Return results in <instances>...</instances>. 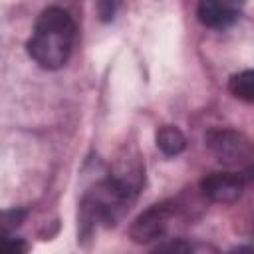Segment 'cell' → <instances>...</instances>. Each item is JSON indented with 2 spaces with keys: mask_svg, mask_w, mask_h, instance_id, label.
I'll return each mask as SVG.
<instances>
[{
  "mask_svg": "<svg viewBox=\"0 0 254 254\" xmlns=\"http://www.w3.org/2000/svg\"><path fill=\"white\" fill-rule=\"evenodd\" d=\"M139 177H107L95 183L79 202V230L87 238L97 226H113L129 210L139 190Z\"/></svg>",
  "mask_w": 254,
  "mask_h": 254,
  "instance_id": "obj_1",
  "label": "cell"
},
{
  "mask_svg": "<svg viewBox=\"0 0 254 254\" xmlns=\"http://www.w3.org/2000/svg\"><path fill=\"white\" fill-rule=\"evenodd\" d=\"M75 42V22L60 6H48L40 12L34 32L28 40L30 58L44 69H60L67 64Z\"/></svg>",
  "mask_w": 254,
  "mask_h": 254,
  "instance_id": "obj_2",
  "label": "cell"
},
{
  "mask_svg": "<svg viewBox=\"0 0 254 254\" xmlns=\"http://www.w3.org/2000/svg\"><path fill=\"white\" fill-rule=\"evenodd\" d=\"M206 145L216 155V159L228 167H240L250 161L252 147L250 141L232 129H212L206 135Z\"/></svg>",
  "mask_w": 254,
  "mask_h": 254,
  "instance_id": "obj_3",
  "label": "cell"
},
{
  "mask_svg": "<svg viewBox=\"0 0 254 254\" xmlns=\"http://www.w3.org/2000/svg\"><path fill=\"white\" fill-rule=\"evenodd\" d=\"M173 214H175V206L171 202L153 204V206H149L147 210H143L133 220V224L129 228V236L135 242H139V244L157 240V238H161L167 232Z\"/></svg>",
  "mask_w": 254,
  "mask_h": 254,
  "instance_id": "obj_4",
  "label": "cell"
},
{
  "mask_svg": "<svg viewBox=\"0 0 254 254\" xmlns=\"http://www.w3.org/2000/svg\"><path fill=\"white\" fill-rule=\"evenodd\" d=\"M200 189L212 202L230 204L242 196L244 179L238 173H212L202 179Z\"/></svg>",
  "mask_w": 254,
  "mask_h": 254,
  "instance_id": "obj_5",
  "label": "cell"
},
{
  "mask_svg": "<svg viewBox=\"0 0 254 254\" xmlns=\"http://www.w3.org/2000/svg\"><path fill=\"white\" fill-rule=\"evenodd\" d=\"M198 20L208 28H228L240 16L238 8L230 2H200L196 8Z\"/></svg>",
  "mask_w": 254,
  "mask_h": 254,
  "instance_id": "obj_6",
  "label": "cell"
},
{
  "mask_svg": "<svg viewBox=\"0 0 254 254\" xmlns=\"http://www.w3.org/2000/svg\"><path fill=\"white\" fill-rule=\"evenodd\" d=\"M157 147L167 155V157H175L179 153L185 151L187 147V139L183 135V131L175 125H163L157 131Z\"/></svg>",
  "mask_w": 254,
  "mask_h": 254,
  "instance_id": "obj_7",
  "label": "cell"
},
{
  "mask_svg": "<svg viewBox=\"0 0 254 254\" xmlns=\"http://www.w3.org/2000/svg\"><path fill=\"white\" fill-rule=\"evenodd\" d=\"M228 87H230L232 95H236L238 99H244L246 103H252V99H254V73L250 69H244V71L232 75Z\"/></svg>",
  "mask_w": 254,
  "mask_h": 254,
  "instance_id": "obj_8",
  "label": "cell"
},
{
  "mask_svg": "<svg viewBox=\"0 0 254 254\" xmlns=\"http://www.w3.org/2000/svg\"><path fill=\"white\" fill-rule=\"evenodd\" d=\"M26 218L22 208H2L0 210V236H10Z\"/></svg>",
  "mask_w": 254,
  "mask_h": 254,
  "instance_id": "obj_9",
  "label": "cell"
},
{
  "mask_svg": "<svg viewBox=\"0 0 254 254\" xmlns=\"http://www.w3.org/2000/svg\"><path fill=\"white\" fill-rule=\"evenodd\" d=\"M151 254H192V248L183 238H171V240H163Z\"/></svg>",
  "mask_w": 254,
  "mask_h": 254,
  "instance_id": "obj_10",
  "label": "cell"
},
{
  "mask_svg": "<svg viewBox=\"0 0 254 254\" xmlns=\"http://www.w3.org/2000/svg\"><path fill=\"white\" fill-rule=\"evenodd\" d=\"M28 244L22 238L14 236H0V254H26Z\"/></svg>",
  "mask_w": 254,
  "mask_h": 254,
  "instance_id": "obj_11",
  "label": "cell"
},
{
  "mask_svg": "<svg viewBox=\"0 0 254 254\" xmlns=\"http://www.w3.org/2000/svg\"><path fill=\"white\" fill-rule=\"evenodd\" d=\"M228 254H252V248L250 246H240V248H236V250H232Z\"/></svg>",
  "mask_w": 254,
  "mask_h": 254,
  "instance_id": "obj_12",
  "label": "cell"
}]
</instances>
